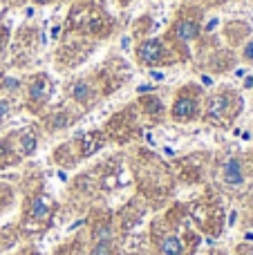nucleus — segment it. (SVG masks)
<instances>
[{
    "label": "nucleus",
    "mask_w": 253,
    "mask_h": 255,
    "mask_svg": "<svg viewBox=\"0 0 253 255\" xmlns=\"http://www.w3.org/2000/svg\"><path fill=\"white\" fill-rule=\"evenodd\" d=\"M222 177L229 186H242L245 184V168H242V161L240 159H229L222 168Z\"/></svg>",
    "instance_id": "f257e3e1"
},
{
    "label": "nucleus",
    "mask_w": 253,
    "mask_h": 255,
    "mask_svg": "<svg viewBox=\"0 0 253 255\" xmlns=\"http://www.w3.org/2000/svg\"><path fill=\"white\" fill-rule=\"evenodd\" d=\"M164 56V49H161L159 40H146V43L139 47V61L146 63V65H155L161 61Z\"/></svg>",
    "instance_id": "f03ea898"
},
{
    "label": "nucleus",
    "mask_w": 253,
    "mask_h": 255,
    "mask_svg": "<svg viewBox=\"0 0 253 255\" xmlns=\"http://www.w3.org/2000/svg\"><path fill=\"white\" fill-rule=\"evenodd\" d=\"M197 112V106L193 99L184 97V99H177V103H175V110H173V117L175 119H193Z\"/></svg>",
    "instance_id": "7ed1b4c3"
},
{
    "label": "nucleus",
    "mask_w": 253,
    "mask_h": 255,
    "mask_svg": "<svg viewBox=\"0 0 253 255\" xmlns=\"http://www.w3.org/2000/svg\"><path fill=\"white\" fill-rule=\"evenodd\" d=\"M184 251V244L179 238H175V235H168V238L161 240L159 244V253L161 255H182Z\"/></svg>",
    "instance_id": "20e7f679"
},
{
    "label": "nucleus",
    "mask_w": 253,
    "mask_h": 255,
    "mask_svg": "<svg viewBox=\"0 0 253 255\" xmlns=\"http://www.w3.org/2000/svg\"><path fill=\"white\" fill-rule=\"evenodd\" d=\"M200 34V25L197 22H193V20H182L177 25V36L182 40H193L195 36Z\"/></svg>",
    "instance_id": "39448f33"
},
{
    "label": "nucleus",
    "mask_w": 253,
    "mask_h": 255,
    "mask_svg": "<svg viewBox=\"0 0 253 255\" xmlns=\"http://www.w3.org/2000/svg\"><path fill=\"white\" fill-rule=\"evenodd\" d=\"M229 97L227 94H218V97H213V101H211V108H209V112H211V117H215V115H222L224 110L229 108Z\"/></svg>",
    "instance_id": "423d86ee"
},
{
    "label": "nucleus",
    "mask_w": 253,
    "mask_h": 255,
    "mask_svg": "<svg viewBox=\"0 0 253 255\" xmlns=\"http://www.w3.org/2000/svg\"><path fill=\"white\" fill-rule=\"evenodd\" d=\"M47 92H49V88L45 81H36V83L31 85V99H34V101H45Z\"/></svg>",
    "instance_id": "0eeeda50"
},
{
    "label": "nucleus",
    "mask_w": 253,
    "mask_h": 255,
    "mask_svg": "<svg viewBox=\"0 0 253 255\" xmlns=\"http://www.w3.org/2000/svg\"><path fill=\"white\" fill-rule=\"evenodd\" d=\"M90 92H92V88H90L88 83H83V81H79V83L72 88V97H74L76 101H88Z\"/></svg>",
    "instance_id": "6e6552de"
},
{
    "label": "nucleus",
    "mask_w": 253,
    "mask_h": 255,
    "mask_svg": "<svg viewBox=\"0 0 253 255\" xmlns=\"http://www.w3.org/2000/svg\"><path fill=\"white\" fill-rule=\"evenodd\" d=\"M92 255H112V242L110 240H97L92 247Z\"/></svg>",
    "instance_id": "1a4fd4ad"
},
{
    "label": "nucleus",
    "mask_w": 253,
    "mask_h": 255,
    "mask_svg": "<svg viewBox=\"0 0 253 255\" xmlns=\"http://www.w3.org/2000/svg\"><path fill=\"white\" fill-rule=\"evenodd\" d=\"M34 150H36V136L34 134H22L20 136V152L31 154Z\"/></svg>",
    "instance_id": "9d476101"
},
{
    "label": "nucleus",
    "mask_w": 253,
    "mask_h": 255,
    "mask_svg": "<svg viewBox=\"0 0 253 255\" xmlns=\"http://www.w3.org/2000/svg\"><path fill=\"white\" fill-rule=\"evenodd\" d=\"M242 56H245L247 63H251V65H253V40H249V43L245 45V49H242Z\"/></svg>",
    "instance_id": "9b49d317"
},
{
    "label": "nucleus",
    "mask_w": 253,
    "mask_h": 255,
    "mask_svg": "<svg viewBox=\"0 0 253 255\" xmlns=\"http://www.w3.org/2000/svg\"><path fill=\"white\" fill-rule=\"evenodd\" d=\"M47 215V208H45L43 202H36L34 204V217H45Z\"/></svg>",
    "instance_id": "f8f14e48"
},
{
    "label": "nucleus",
    "mask_w": 253,
    "mask_h": 255,
    "mask_svg": "<svg viewBox=\"0 0 253 255\" xmlns=\"http://www.w3.org/2000/svg\"><path fill=\"white\" fill-rule=\"evenodd\" d=\"M9 115V101H0V121Z\"/></svg>",
    "instance_id": "ddd939ff"
},
{
    "label": "nucleus",
    "mask_w": 253,
    "mask_h": 255,
    "mask_svg": "<svg viewBox=\"0 0 253 255\" xmlns=\"http://www.w3.org/2000/svg\"><path fill=\"white\" fill-rule=\"evenodd\" d=\"M240 255H253V247H240Z\"/></svg>",
    "instance_id": "4468645a"
},
{
    "label": "nucleus",
    "mask_w": 253,
    "mask_h": 255,
    "mask_svg": "<svg viewBox=\"0 0 253 255\" xmlns=\"http://www.w3.org/2000/svg\"><path fill=\"white\" fill-rule=\"evenodd\" d=\"M4 85H9V90H13V88H16V81H13V79H7V81H4Z\"/></svg>",
    "instance_id": "2eb2a0df"
},
{
    "label": "nucleus",
    "mask_w": 253,
    "mask_h": 255,
    "mask_svg": "<svg viewBox=\"0 0 253 255\" xmlns=\"http://www.w3.org/2000/svg\"><path fill=\"white\" fill-rule=\"evenodd\" d=\"M152 79H157V81H161V79H164V74H159V72H152Z\"/></svg>",
    "instance_id": "dca6fc26"
}]
</instances>
